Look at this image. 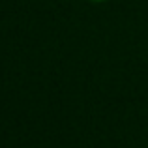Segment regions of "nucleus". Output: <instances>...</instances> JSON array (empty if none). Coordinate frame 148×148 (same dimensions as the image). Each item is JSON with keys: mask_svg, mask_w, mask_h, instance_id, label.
<instances>
[{"mask_svg": "<svg viewBox=\"0 0 148 148\" xmlns=\"http://www.w3.org/2000/svg\"><path fill=\"white\" fill-rule=\"evenodd\" d=\"M88 2H94V4H103V2H109V0H88Z\"/></svg>", "mask_w": 148, "mask_h": 148, "instance_id": "1", "label": "nucleus"}]
</instances>
